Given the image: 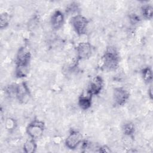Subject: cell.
<instances>
[{
	"label": "cell",
	"mask_w": 153,
	"mask_h": 153,
	"mask_svg": "<svg viewBox=\"0 0 153 153\" xmlns=\"http://www.w3.org/2000/svg\"><path fill=\"white\" fill-rule=\"evenodd\" d=\"M103 65L109 69H115L118 64V53L113 47H109L107 49L103 59Z\"/></svg>",
	"instance_id": "obj_1"
},
{
	"label": "cell",
	"mask_w": 153,
	"mask_h": 153,
	"mask_svg": "<svg viewBox=\"0 0 153 153\" xmlns=\"http://www.w3.org/2000/svg\"><path fill=\"white\" fill-rule=\"evenodd\" d=\"M44 130V123L39 120H35L28 125L26 132L32 139H38L42 135Z\"/></svg>",
	"instance_id": "obj_2"
},
{
	"label": "cell",
	"mask_w": 153,
	"mask_h": 153,
	"mask_svg": "<svg viewBox=\"0 0 153 153\" xmlns=\"http://www.w3.org/2000/svg\"><path fill=\"white\" fill-rule=\"evenodd\" d=\"M71 23L77 33L79 35L84 33L88 25V21L86 18L81 15L76 14L72 18Z\"/></svg>",
	"instance_id": "obj_3"
},
{
	"label": "cell",
	"mask_w": 153,
	"mask_h": 153,
	"mask_svg": "<svg viewBox=\"0 0 153 153\" xmlns=\"http://www.w3.org/2000/svg\"><path fill=\"white\" fill-rule=\"evenodd\" d=\"M82 136L78 131H72L67 137L65 144L66 146L71 149H75L82 142Z\"/></svg>",
	"instance_id": "obj_4"
},
{
	"label": "cell",
	"mask_w": 153,
	"mask_h": 153,
	"mask_svg": "<svg viewBox=\"0 0 153 153\" xmlns=\"http://www.w3.org/2000/svg\"><path fill=\"white\" fill-rule=\"evenodd\" d=\"M129 97L128 92L123 87L116 88L114 91V100L118 105H124Z\"/></svg>",
	"instance_id": "obj_5"
},
{
	"label": "cell",
	"mask_w": 153,
	"mask_h": 153,
	"mask_svg": "<svg viewBox=\"0 0 153 153\" xmlns=\"http://www.w3.org/2000/svg\"><path fill=\"white\" fill-rule=\"evenodd\" d=\"M76 52L78 57L79 59H86L90 57L91 54V45L88 42H81L77 47Z\"/></svg>",
	"instance_id": "obj_6"
},
{
	"label": "cell",
	"mask_w": 153,
	"mask_h": 153,
	"mask_svg": "<svg viewBox=\"0 0 153 153\" xmlns=\"http://www.w3.org/2000/svg\"><path fill=\"white\" fill-rule=\"evenodd\" d=\"M102 87L103 80L101 77L97 76L90 82L87 91L92 95L97 94L101 91Z\"/></svg>",
	"instance_id": "obj_7"
},
{
	"label": "cell",
	"mask_w": 153,
	"mask_h": 153,
	"mask_svg": "<svg viewBox=\"0 0 153 153\" xmlns=\"http://www.w3.org/2000/svg\"><path fill=\"white\" fill-rule=\"evenodd\" d=\"M30 60V54L29 51L22 48L19 50L16 59L17 66H28Z\"/></svg>",
	"instance_id": "obj_8"
},
{
	"label": "cell",
	"mask_w": 153,
	"mask_h": 153,
	"mask_svg": "<svg viewBox=\"0 0 153 153\" xmlns=\"http://www.w3.org/2000/svg\"><path fill=\"white\" fill-rule=\"evenodd\" d=\"M64 22V16L60 11H55L51 18V24L52 27L55 29L60 28Z\"/></svg>",
	"instance_id": "obj_9"
},
{
	"label": "cell",
	"mask_w": 153,
	"mask_h": 153,
	"mask_svg": "<svg viewBox=\"0 0 153 153\" xmlns=\"http://www.w3.org/2000/svg\"><path fill=\"white\" fill-rule=\"evenodd\" d=\"M16 96L18 99L24 102L29 98V92L27 85L25 83H22L16 87Z\"/></svg>",
	"instance_id": "obj_10"
},
{
	"label": "cell",
	"mask_w": 153,
	"mask_h": 153,
	"mask_svg": "<svg viewBox=\"0 0 153 153\" xmlns=\"http://www.w3.org/2000/svg\"><path fill=\"white\" fill-rule=\"evenodd\" d=\"M91 94L87 91V95H82L78 100L79 107L82 109H88L91 104Z\"/></svg>",
	"instance_id": "obj_11"
},
{
	"label": "cell",
	"mask_w": 153,
	"mask_h": 153,
	"mask_svg": "<svg viewBox=\"0 0 153 153\" xmlns=\"http://www.w3.org/2000/svg\"><path fill=\"white\" fill-rule=\"evenodd\" d=\"M36 144L33 139L26 140L23 145V150L26 153H33L36 151Z\"/></svg>",
	"instance_id": "obj_12"
},
{
	"label": "cell",
	"mask_w": 153,
	"mask_h": 153,
	"mask_svg": "<svg viewBox=\"0 0 153 153\" xmlns=\"http://www.w3.org/2000/svg\"><path fill=\"white\" fill-rule=\"evenodd\" d=\"M143 16L147 19H150L152 16V7L151 5H143L142 8Z\"/></svg>",
	"instance_id": "obj_13"
},
{
	"label": "cell",
	"mask_w": 153,
	"mask_h": 153,
	"mask_svg": "<svg viewBox=\"0 0 153 153\" xmlns=\"http://www.w3.org/2000/svg\"><path fill=\"white\" fill-rule=\"evenodd\" d=\"M124 134L128 136H131L134 132V127L133 124L128 123L125 124L123 127Z\"/></svg>",
	"instance_id": "obj_14"
},
{
	"label": "cell",
	"mask_w": 153,
	"mask_h": 153,
	"mask_svg": "<svg viewBox=\"0 0 153 153\" xmlns=\"http://www.w3.org/2000/svg\"><path fill=\"white\" fill-rule=\"evenodd\" d=\"M10 22V16L7 13H3L1 14L0 20V27L1 29L5 27Z\"/></svg>",
	"instance_id": "obj_15"
},
{
	"label": "cell",
	"mask_w": 153,
	"mask_h": 153,
	"mask_svg": "<svg viewBox=\"0 0 153 153\" xmlns=\"http://www.w3.org/2000/svg\"><path fill=\"white\" fill-rule=\"evenodd\" d=\"M142 76L143 80L146 82H149L152 81V71L149 68H146L142 71Z\"/></svg>",
	"instance_id": "obj_16"
},
{
	"label": "cell",
	"mask_w": 153,
	"mask_h": 153,
	"mask_svg": "<svg viewBox=\"0 0 153 153\" xmlns=\"http://www.w3.org/2000/svg\"><path fill=\"white\" fill-rule=\"evenodd\" d=\"M15 121L11 118H8L5 121L6 128L9 130L13 129L15 127Z\"/></svg>",
	"instance_id": "obj_17"
},
{
	"label": "cell",
	"mask_w": 153,
	"mask_h": 153,
	"mask_svg": "<svg viewBox=\"0 0 153 153\" xmlns=\"http://www.w3.org/2000/svg\"><path fill=\"white\" fill-rule=\"evenodd\" d=\"M78 10V7L76 5V4H71L68 7V10H67V11L68 12H69V13H74L75 12H76Z\"/></svg>",
	"instance_id": "obj_18"
},
{
	"label": "cell",
	"mask_w": 153,
	"mask_h": 153,
	"mask_svg": "<svg viewBox=\"0 0 153 153\" xmlns=\"http://www.w3.org/2000/svg\"><path fill=\"white\" fill-rule=\"evenodd\" d=\"M139 17L135 14H133L131 16H130V20L133 23H136L137 22H138L139 21Z\"/></svg>",
	"instance_id": "obj_19"
},
{
	"label": "cell",
	"mask_w": 153,
	"mask_h": 153,
	"mask_svg": "<svg viewBox=\"0 0 153 153\" xmlns=\"http://www.w3.org/2000/svg\"><path fill=\"white\" fill-rule=\"evenodd\" d=\"M99 151L102 152H110L111 151L107 146H103L102 147L100 148Z\"/></svg>",
	"instance_id": "obj_20"
},
{
	"label": "cell",
	"mask_w": 153,
	"mask_h": 153,
	"mask_svg": "<svg viewBox=\"0 0 153 153\" xmlns=\"http://www.w3.org/2000/svg\"><path fill=\"white\" fill-rule=\"evenodd\" d=\"M148 94H149L150 97L152 98V88L151 87L149 89V91H148Z\"/></svg>",
	"instance_id": "obj_21"
}]
</instances>
